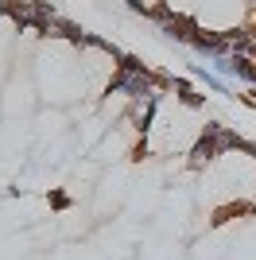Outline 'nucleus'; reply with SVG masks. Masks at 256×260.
Here are the masks:
<instances>
[{"label":"nucleus","mask_w":256,"mask_h":260,"mask_svg":"<svg viewBox=\"0 0 256 260\" xmlns=\"http://www.w3.org/2000/svg\"><path fill=\"white\" fill-rule=\"evenodd\" d=\"M221 132H225V124L221 120H210L202 128V136L194 140V148L186 155H190V171H202L206 163H213L217 155H225V140H221Z\"/></svg>","instance_id":"nucleus-1"},{"label":"nucleus","mask_w":256,"mask_h":260,"mask_svg":"<svg viewBox=\"0 0 256 260\" xmlns=\"http://www.w3.org/2000/svg\"><path fill=\"white\" fill-rule=\"evenodd\" d=\"M190 47L198 54H206V58H217V54H233V47H229V39H225L221 31H206V27H198V31L190 35Z\"/></svg>","instance_id":"nucleus-2"},{"label":"nucleus","mask_w":256,"mask_h":260,"mask_svg":"<svg viewBox=\"0 0 256 260\" xmlns=\"http://www.w3.org/2000/svg\"><path fill=\"white\" fill-rule=\"evenodd\" d=\"M159 31L167 35V39H175V43H190V35L198 31V23H194L190 16H175V12H171L167 20L159 23Z\"/></svg>","instance_id":"nucleus-3"},{"label":"nucleus","mask_w":256,"mask_h":260,"mask_svg":"<svg viewBox=\"0 0 256 260\" xmlns=\"http://www.w3.org/2000/svg\"><path fill=\"white\" fill-rule=\"evenodd\" d=\"M190 78H198V82H202L206 89H213V93H225L229 101H237V93H229V86H225V82L213 74V70H206L202 62H190Z\"/></svg>","instance_id":"nucleus-4"},{"label":"nucleus","mask_w":256,"mask_h":260,"mask_svg":"<svg viewBox=\"0 0 256 260\" xmlns=\"http://www.w3.org/2000/svg\"><path fill=\"white\" fill-rule=\"evenodd\" d=\"M256 214V202H229V206H217L210 217V225H225V221H233V217H248Z\"/></svg>","instance_id":"nucleus-5"},{"label":"nucleus","mask_w":256,"mask_h":260,"mask_svg":"<svg viewBox=\"0 0 256 260\" xmlns=\"http://www.w3.org/2000/svg\"><path fill=\"white\" fill-rule=\"evenodd\" d=\"M179 101H182V105H186V109H206V98H202V93H194V89H186V93H179Z\"/></svg>","instance_id":"nucleus-6"},{"label":"nucleus","mask_w":256,"mask_h":260,"mask_svg":"<svg viewBox=\"0 0 256 260\" xmlns=\"http://www.w3.org/2000/svg\"><path fill=\"white\" fill-rule=\"evenodd\" d=\"M47 202H51L54 210H70V194H62V190H51V194H47Z\"/></svg>","instance_id":"nucleus-7"},{"label":"nucleus","mask_w":256,"mask_h":260,"mask_svg":"<svg viewBox=\"0 0 256 260\" xmlns=\"http://www.w3.org/2000/svg\"><path fill=\"white\" fill-rule=\"evenodd\" d=\"M124 4H128L132 12H136V16H148V12H151V4H148V0H124Z\"/></svg>","instance_id":"nucleus-8"}]
</instances>
